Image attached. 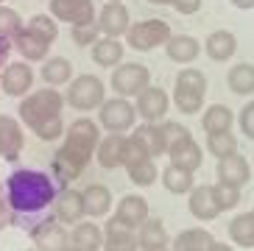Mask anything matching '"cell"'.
Segmentation results:
<instances>
[{
  "label": "cell",
  "instance_id": "6da1fadb",
  "mask_svg": "<svg viewBox=\"0 0 254 251\" xmlns=\"http://www.w3.org/2000/svg\"><path fill=\"white\" fill-rule=\"evenodd\" d=\"M8 201L14 207V215H37L45 207H51L56 198L53 179L42 170L20 168L6 179Z\"/></svg>",
  "mask_w": 254,
  "mask_h": 251
},
{
  "label": "cell",
  "instance_id": "7a4b0ae2",
  "mask_svg": "<svg viewBox=\"0 0 254 251\" xmlns=\"http://www.w3.org/2000/svg\"><path fill=\"white\" fill-rule=\"evenodd\" d=\"M204 95H207V75L195 67H185L176 75V87H173V104L179 106L185 115L204 112Z\"/></svg>",
  "mask_w": 254,
  "mask_h": 251
},
{
  "label": "cell",
  "instance_id": "3957f363",
  "mask_svg": "<svg viewBox=\"0 0 254 251\" xmlns=\"http://www.w3.org/2000/svg\"><path fill=\"white\" fill-rule=\"evenodd\" d=\"M62 106H64V95H62L56 87H48V89H37L20 101V120H23L28 128L39 126L42 120L48 118H56L62 115Z\"/></svg>",
  "mask_w": 254,
  "mask_h": 251
},
{
  "label": "cell",
  "instance_id": "277c9868",
  "mask_svg": "<svg viewBox=\"0 0 254 251\" xmlns=\"http://www.w3.org/2000/svg\"><path fill=\"white\" fill-rule=\"evenodd\" d=\"M106 89H104V81L92 73H84V75H75V81H70L67 87V101L75 112H92L106 101Z\"/></svg>",
  "mask_w": 254,
  "mask_h": 251
},
{
  "label": "cell",
  "instance_id": "5b68a950",
  "mask_svg": "<svg viewBox=\"0 0 254 251\" xmlns=\"http://www.w3.org/2000/svg\"><path fill=\"white\" fill-rule=\"evenodd\" d=\"M92 156H95L92 151L78 148V145L64 140V145L53 154V176H56V182H59V185H67V182L78 179L84 173V168L90 165Z\"/></svg>",
  "mask_w": 254,
  "mask_h": 251
},
{
  "label": "cell",
  "instance_id": "8992f818",
  "mask_svg": "<svg viewBox=\"0 0 254 251\" xmlns=\"http://www.w3.org/2000/svg\"><path fill=\"white\" fill-rule=\"evenodd\" d=\"M171 22L159 20H142V22H131V28L126 31V42L134 48V51H154L159 45H165L171 39Z\"/></svg>",
  "mask_w": 254,
  "mask_h": 251
},
{
  "label": "cell",
  "instance_id": "52a82bcc",
  "mask_svg": "<svg viewBox=\"0 0 254 251\" xmlns=\"http://www.w3.org/2000/svg\"><path fill=\"white\" fill-rule=\"evenodd\" d=\"M137 120V106L128 98H109L101 104V126L109 134H126L134 128Z\"/></svg>",
  "mask_w": 254,
  "mask_h": 251
},
{
  "label": "cell",
  "instance_id": "ba28073f",
  "mask_svg": "<svg viewBox=\"0 0 254 251\" xmlns=\"http://www.w3.org/2000/svg\"><path fill=\"white\" fill-rule=\"evenodd\" d=\"M145 87H151V70L145 64L128 62V64L112 67V89L120 98H137Z\"/></svg>",
  "mask_w": 254,
  "mask_h": 251
},
{
  "label": "cell",
  "instance_id": "9c48e42d",
  "mask_svg": "<svg viewBox=\"0 0 254 251\" xmlns=\"http://www.w3.org/2000/svg\"><path fill=\"white\" fill-rule=\"evenodd\" d=\"M31 240L37 251H70V232L56 218H45L31 229Z\"/></svg>",
  "mask_w": 254,
  "mask_h": 251
},
{
  "label": "cell",
  "instance_id": "30bf717a",
  "mask_svg": "<svg viewBox=\"0 0 254 251\" xmlns=\"http://www.w3.org/2000/svg\"><path fill=\"white\" fill-rule=\"evenodd\" d=\"M34 87V70L28 62H8L0 70V89L8 98H25Z\"/></svg>",
  "mask_w": 254,
  "mask_h": 251
},
{
  "label": "cell",
  "instance_id": "8fae6325",
  "mask_svg": "<svg viewBox=\"0 0 254 251\" xmlns=\"http://www.w3.org/2000/svg\"><path fill=\"white\" fill-rule=\"evenodd\" d=\"M53 218L56 221H62L64 226L67 223H78L87 218V204H84V192L78 190H62L56 192V198H53Z\"/></svg>",
  "mask_w": 254,
  "mask_h": 251
},
{
  "label": "cell",
  "instance_id": "7c38bea8",
  "mask_svg": "<svg viewBox=\"0 0 254 251\" xmlns=\"http://www.w3.org/2000/svg\"><path fill=\"white\" fill-rule=\"evenodd\" d=\"M134 106H137V115L145 123H159V120H165V112L171 106V98H168V92L162 87H145L137 95Z\"/></svg>",
  "mask_w": 254,
  "mask_h": 251
},
{
  "label": "cell",
  "instance_id": "4fadbf2b",
  "mask_svg": "<svg viewBox=\"0 0 254 251\" xmlns=\"http://www.w3.org/2000/svg\"><path fill=\"white\" fill-rule=\"evenodd\" d=\"M95 22H98V31L104 37L120 39V37H126V31L131 28V14H128V8L123 3H106Z\"/></svg>",
  "mask_w": 254,
  "mask_h": 251
},
{
  "label": "cell",
  "instance_id": "5bb4252c",
  "mask_svg": "<svg viewBox=\"0 0 254 251\" xmlns=\"http://www.w3.org/2000/svg\"><path fill=\"white\" fill-rule=\"evenodd\" d=\"M51 14L62 22H70V25L98 20L92 0H51Z\"/></svg>",
  "mask_w": 254,
  "mask_h": 251
},
{
  "label": "cell",
  "instance_id": "9a60e30c",
  "mask_svg": "<svg viewBox=\"0 0 254 251\" xmlns=\"http://www.w3.org/2000/svg\"><path fill=\"white\" fill-rule=\"evenodd\" d=\"M23 145H25V134L20 120L0 115V156L6 162H17L20 154H23Z\"/></svg>",
  "mask_w": 254,
  "mask_h": 251
},
{
  "label": "cell",
  "instance_id": "2e32d148",
  "mask_svg": "<svg viewBox=\"0 0 254 251\" xmlns=\"http://www.w3.org/2000/svg\"><path fill=\"white\" fill-rule=\"evenodd\" d=\"M187 207H190V215H193L195 221H215L221 209H218V201H215V192L209 185H198L193 190L187 192Z\"/></svg>",
  "mask_w": 254,
  "mask_h": 251
},
{
  "label": "cell",
  "instance_id": "e0dca14e",
  "mask_svg": "<svg viewBox=\"0 0 254 251\" xmlns=\"http://www.w3.org/2000/svg\"><path fill=\"white\" fill-rule=\"evenodd\" d=\"M95 159L106 170L120 168L126 162V134H106L95 148Z\"/></svg>",
  "mask_w": 254,
  "mask_h": 251
},
{
  "label": "cell",
  "instance_id": "ac0fdd59",
  "mask_svg": "<svg viewBox=\"0 0 254 251\" xmlns=\"http://www.w3.org/2000/svg\"><path fill=\"white\" fill-rule=\"evenodd\" d=\"M140 240H137V229H128L118 218L104 226V251H137Z\"/></svg>",
  "mask_w": 254,
  "mask_h": 251
},
{
  "label": "cell",
  "instance_id": "d6986e66",
  "mask_svg": "<svg viewBox=\"0 0 254 251\" xmlns=\"http://www.w3.org/2000/svg\"><path fill=\"white\" fill-rule=\"evenodd\" d=\"M168 156H171V165H179V168L185 170H198L204 162V154H201V145L193 140V134H185L179 142H173L171 151H168Z\"/></svg>",
  "mask_w": 254,
  "mask_h": 251
},
{
  "label": "cell",
  "instance_id": "ffe728a7",
  "mask_svg": "<svg viewBox=\"0 0 254 251\" xmlns=\"http://www.w3.org/2000/svg\"><path fill=\"white\" fill-rule=\"evenodd\" d=\"M218 182H229V185H249L252 182V165H249L246 156H240L238 151L232 156L218 159Z\"/></svg>",
  "mask_w": 254,
  "mask_h": 251
},
{
  "label": "cell",
  "instance_id": "44dd1931",
  "mask_svg": "<svg viewBox=\"0 0 254 251\" xmlns=\"http://www.w3.org/2000/svg\"><path fill=\"white\" fill-rule=\"evenodd\" d=\"M115 218L128 229H140L142 223L148 221V201L142 195H123L118 209H115Z\"/></svg>",
  "mask_w": 254,
  "mask_h": 251
},
{
  "label": "cell",
  "instance_id": "7402d4cb",
  "mask_svg": "<svg viewBox=\"0 0 254 251\" xmlns=\"http://www.w3.org/2000/svg\"><path fill=\"white\" fill-rule=\"evenodd\" d=\"M70 246L75 251H104V229L92 221H78L70 232Z\"/></svg>",
  "mask_w": 254,
  "mask_h": 251
},
{
  "label": "cell",
  "instance_id": "603a6c76",
  "mask_svg": "<svg viewBox=\"0 0 254 251\" xmlns=\"http://www.w3.org/2000/svg\"><path fill=\"white\" fill-rule=\"evenodd\" d=\"M64 140L73 142V145L78 148H87V151H92L95 154V148H98V123L90 118H78L73 120V123L67 126V131H64Z\"/></svg>",
  "mask_w": 254,
  "mask_h": 251
},
{
  "label": "cell",
  "instance_id": "cb8c5ba5",
  "mask_svg": "<svg viewBox=\"0 0 254 251\" xmlns=\"http://www.w3.org/2000/svg\"><path fill=\"white\" fill-rule=\"evenodd\" d=\"M11 42H14V51L23 56V62H45L48 51H51V45L45 39H39L37 34H31L28 28H23Z\"/></svg>",
  "mask_w": 254,
  "mask_h": 251
},
{
  "label": "cell",
  "instance_id": "d4e9b609",
  "mask_svg": "<svg viewBox=\"0 0 254 251\" xmlns=\"http://www.w3.org/2000/svg\"><path fill=\"white\" fill-rule=\"evenodd\" d=\"M204 51H207V56L212 62H229L232 56H235V51H238V39H235V34L232 31H212L207 37V42H204Z\"/></svg>",
  "mask_w": 254,
  "mask_h": 251
},
{
  "label": "cell",
  "instance_id": "484cf974",
  "mask_svg": "<svg viewBox=\"0 0 254 251\" xmlns=\"http://www.w3.org/2000/svg\"><path fill=\"white\" fill-rule=\"evenodd\" d=\"M212 246H215V237L207 229H201V226H193V229L179 232L171 249L173 251H212Z\"/></svg>",
  "mask_w": 254,
  "mask_h": 251
},
{
  "label": "cell",
  "instance_id": "4316f807",
  "mask_svg": "<svg viewBox=\"0 0 254 251\" xmlns=\"http://www.w3.org/2000/svg\"><path fill=\"white\" fill-rule=\"evenodd\" d=\"M165 51H168V59L176 62V64H187L193 62L201 51V45L195 37H187V34H179V37H171L165 42Z\"/></svg>",
  "mask_w": 254,
  "mask_h": 251
},
{
  "label": "cell",
  "instance_id": "83f0119b",
  "mask_svg": "<svg viewBox=\"0 0 254 251\" xmlns=\"http://www.w3.org/2000/svg\"><path fill=\"white\" fill-rule=\"evenodd\" d=\"M92 62L98 67H118L123 62V45L115 37H98L92 45Z\"/></svg>",
  "mask_w": 254,
  "mask_h": 251
},
{
  "label": "cell",
  "instance_id": "f1b7e54d",
  "mask_svg": "<svg viewBox=\"0 0 254 251\" xmlns=\"http://www.w3.org/2000/svg\"><path fill=\"white\" fill-rule=\"evenodd\" d=\"M159 179H162L165 190L173 192V195H185V192H190L195 187L193 170H185V168H179V165H168Z\"/></svg>",
  "mask_w": 254,
  "mask_h": 251
},
{
  "label": "cell",
  "instance_id": "f546056e",
  "mask_svg": "<svg viewBox=\"0 0 254 251\" xmlns=\"http://www.w3.org/2000/svg\"><path fill=\"white\" fill-rule=\"evenodd\" d=\"M84 192V204H87V215L90 218H104L112 209V190L104 185H90Z\"/></svg>",
  "mask_w": 254,
  "mask_h": 251
},
{
  "label": "cell",
  "instance_id": "4dcf8cb0",
  "mask_svg": "<svg viewBox=\"0 0 254 251\" xmlns=\"http://www.w3.org/2000/svg\"><path fill=\"white\" fill-rule=\"evenodd\" d=\"M232 109L224 104H212L204 109L201 115V128L207 134H221V131H232Z\"/></svg>",
  "mask_w": 254,
  "mask_h": 251
},
{
  "label": "cell",
  "instance_id": "1f68e13d",
  "mask_svg": "<svg viewBox=\"0 0 254 251\" xmlns=\"http://www.w3.org/2000/svg\"><path fill=\"white\" fill-rule=\"evenodd\" d=\"M229 237L235 246H243V249H254V209L232 218L229 223Z\"/></svg>",
  "mask_w": 254,
  "mask_h": 251
},
{
  "label": "cell",
  "instance_id": "d6a6232c",
  "mask_svg": "<svg viewBox=\"0 0 254 251\" xmlns=\"http://www.w3.org/2000/svg\"><path fill=\"white\" fill-rule=\"evenodd\" d=\"M42 78H45L48 87H62V84H67L70 78H73V64H70V59H64V56L45 59V64H42Z\"/></svg>",
  "mask_w": 254,
  "mask_h": 251
},
{
  "label": "cell",
  "instance_id": "836d02e7",
  "mask_svg": "<svg viewBox=\"0 0 254 251\" xmlns=\"http://www.w3.org/2000/svg\"><path fill=\"white\" fill-rule=\"evenodd\" d=\"M226 84H229L232 92H238V95H249L254 92V64L243 62V64H235L226 73Z\"/></svg>",
  "mask_w": 254,
  "mask_h": 251
},
{
  "label": "cell",
  "instance_id": "e575fe53",
  "mask_svg": "<svg viewBox=\"0 0 254 251\" xmlns=\"http://www.w3.org/2000/svg\"><path fill=\"white\" fill-rule=\"evenodd\" d=\"M137 240H140V249H159V246H168V232H165L162 221L148 218L137 229Z\"/></svg>",
  "mask_w": 254,
  "mask_h": 251
},
{
  "label": "cell",
  "instance_id": "d590c367",
  "mask_svg": "<svg viewBox=\"0 0 254 251\" xmlns=\"http://www.w3.org/2000/svg\"><path fill=\"white\" fill-rule=\"evenodd\" d=\"M126 173H128V179L134 182L137 187H148V185H154L159 179V168H157V162L154 159H140V162H131V165H126Z\"/></svg>",
  "mask_w": 254,
  "mask_h": 251
},
{
  "label": "cell",
  "instance_id": "8d00e7d4",
  "mask_svg": "<svg viewBox=\"0 0 254 251\" xmlns=\"http://www.w3.org/2000/svg\"><path fill=\"white\" fill-rule=\"evenodd\" d=\"M25 28L31 34H37L39 39H45L48 45H53V39L59 37V22H56V17H48V14H34L25 22Z\"/></svg>",
  "mask_w": 254,
  "mask_h": 251
},
{
  "label": "cell",
  "instance_id": "74e56055",
  "mask_svg": "<svg viewBox=\"0 0 254 251\" xmlns=\"http://www.w3.org/2000/svg\"><path fill=\"white\" fill-rule=\"evenodd\" d=\"M207 148L215 159H224V156H232L238 151V140L232 131H221V134H207Z\"/></svg>",
  "mask_w": 254,
  "mask_h": 251
},
{
  "label": "cell",
  "instance_id": "f35d334b",
  "mask_svg": "<svg viewBox=\"0 0 254 251\" xmlns=\"http://www.w3.org/2000/svg\"><path fill=\"white\" fill-rule=\"evenodd\" d=\"M212 192H215V201H218V209H221V212L235 209L240 204V187L238 185H229V182H215V185H212Z\"/></svg>",
  "mask_w": 254,
  "mask_h": 251
},
{
  "label": "cell",
  "instance_id": "ab89813d",
  "mask_svg": "<svg viewBox=\"0 0 254 251\" xmlns=\"http://www.w3.org/2000/svg\"><path fill=\"white\" fill-rule=\"evenodd\" d=\"M23 28H25V22H23V17L17 14L14 8L0 6V37L3 39H14Z\"/></svg>",
  "mask_w": 254,
  "mask_h": 251
},
{
  "label": "cell",
  "instance_id": "60d3db41",
  "mask_svg": "<svg viewBox=\"0 0 254 251\" xmlns=\"http://www.w3.org/2000/svg\"><path fill=\"white\" fill-rule=\"evenodd\" d=\"M137 134H140L142 140H145V145H148L151 156H162L168 154L165 151V142H162V131H159V123H145L140 126V128H134Z\"/></svg>",
  "mask_w": 254,
  "mask_h": 251
},
{
  "label": "cell",
  "instance_id": "b9f144b4",
  "mask_svg": "<svg viewBox=\"0 0 254 251\" xmlns=\"http://www.w3.org/2000/svg\"><path fill=\"white\" fill-rule=\"evenodd\" d=\"M31 131L37 134V137H39L42 142H53V140H59L62 134H64V123H62V115L42 120V123H39V126H34Z\"/></svg>",
  "mask_w": 254,
  "mask_h": 251
},
{
  "label": "cell",
  "instance_id": "7bdbcfd3",
  "mask_svg": "<svg viewBox=\"0 0 254 251\" xmlns=\"http://www.w3.org/2000/svg\"><path fill=\"white\" fill-rule=\"evenodd\" d=\"M98 22H81V25H73L70 28V39H73L78 48H92L98 42Z\"/></svg>",
  "mask_w": 254,
  "mask_h": 251
},
{
  "label": "cell",
  "instance_id": "ee69618b",
  "mask_svg": "<svg viewBox=\"0 0 254 251\" xmlns=\"http://www.w3.org/2000/svg\"><path fill=\"white\" fill-rule=\"evenodd\" d=\"M151 156V151H148V145H145V140H142L140 134H128L126 137V162H123V168L126 165H131V162H140V159H148ZM154 159V156H151Z\"/></svg>",
  "mask_w": 254,
  "mask_h": 251
},
{
  "label": "cell",
  "instance_id": "f6af8a7d",
  "mask_svg": "<svg viewBox=\"0 0 254 251\" xmlns=\"http://www.w3.org/2000/svg\"><path fill=\"white\" fill-rule=\"evenodd\" d=\"M159 131H162V142H165V151H171L173 142H179L185 134H190L182 123L176 120H159Z\"/></svg>",
  "mask_w": 254,
  "mask_h": 251
},
{
  "label": "cell",
  "instance_id": "bcb514c9",
  "mask_svg": "<svg viewBox=\"0 0 254 251\" xmlns=\"http://www.w3.org/2000/svg\"><path fill=\"white\" fill-rule=\"evenodd\" d=\"M14 207H11V201H8V190L6 185L0 182V226H8V223H14Z\"/></svg>",
  "mask_w": 254,
  "mask_h": 251
},
{
  "label": "cell",
  "instance_id": "7dc6e473",
  "mask_svg": "<svg viewBox=\"0 0 254 251\" xmlns=\"http://www.w3.org/2000/svg\"><path fill=\"white\" fill-rule=\"evenodd\" d=\"M238 123H240V131L246 134L249 140H254V101H252V104H246L243 109H240Z\"/></svg>",
  "mask_w": 254,
  "mask_h": 251
},
{
  "label": "cell",
  "instance_id": "c3c4849f",
  "mask_svg": "<svg viewBox=\"0 0 254 251\" xmlns=\"http://www.w3.org/2000/svg\"><path fill=\"white\" fill-rule=\"evenodd\" d=\"M173 8L179 14H195L201 8V0H173Z\"/></svg>",
  "mask_w": 254,
  "mask_h": 251
},
{
  "label": "cell",
  "instance_id": "681fc988",
  "mask_svg": "<svg viewBox=\"0 0 254 251\" xmlns=\"http://www.w3.org/2000/svg\"><path fill=\"white\" fill-rule=\"evenodd\" d=\"M11 48H14V42H11V39L0 37V70L8 64V53H11Z\"/></svg>",
  "mask_w": 254,
  "mask_h": 251
},
{
  "label": "cell",
  "instance_id": "f907efd6",
  "mask_svg": "<svg viewBox=\"0 0 254 251\" xmlns=\"http://www.w3.org/2000/svg\"><path fill=\"white\" fill-rule=\"evenodd\" d=\"M232 6H235V8H243V11H249V8H254V0H232Z\"/></svg>",
  "mask_w": 254,
  "mask_h": 251
},
{
  "label": "cell",
  "instance_id": "816d5d0a",
  "mask_svg": "<svg viewBox=\"0 0 254 251\" xmlns=\"http://www.w3.org/2000/svg\"><path fill=\"white\" fill-rule=\"evenodd\" d=\"M212 251H235L232 246H226V243H218L215 240V246H212Z\"/></svg>",
  "mask_w": 254,
  "mask_h": 251
},
{
  "label": "cell",
  "instance_id": "f5cc1de1",
  "mask_svg": "<svg viewBox=\"0 0 254 251\" xmlns=\"http://www.w3.org/2000/svg\"><path fill=\"white\" fill-rule=\"evenodd\" d=\"M148 3H154V6H173V0H148Z\"/></svg>",
  "mask_w": 254,
  "mask_h": 251
},
{
  "label": "cell",
  "instance_id": "db71d44e",
  "mask_svg": "<svg viewBox=\"0 0 254 251\" xmlns=\"http://www.w3.org/2000/svg\"><path fill=\"white\" fill-rule=\"evenodd\" d=\"M148 251H173V249H168V246H159V249H148Z\"/></svg>",
  "mask_w": 254,
  "mask_h": 251
},
{
  "label": "cell",
  "instance_id": "11a10c76",
  "mask_svg": "<svg viewBox=\"0 0 254 251\" xmlns=\"http://www.w3.org/2000/svg\"><path fill=\"white\" fill-rule=\"evenodd\" d=\"M109 3H123V0H109Z\"/></svg>",
  "mask_w": 254,
  "mask_h": 251
},
{
  "label": "cell",
  "instance_id": "9f6ffc18",
  "mask_svg": "<svg viewBox=\"0 0 254 251\" xmlns=\"http://www.w3.org/2000/svg\"><path fill=\"white\" fill-rule=\"evenodd\" d=\"M137 251H148V249H137Z\"/></svg>",
  "mask_w": 254,
  "mask_h": 251
},
{
  "label": "cell",
  "instance_id": "6f0895ef",
  "mask_svg": "<svg viewBox=\"0 0 254 251\" xmlns=\"http://www.w3.org/2000/svg\"><path fill=\"white\" fill-rule=\"evenodd\" d=\"M25 251H37V249H25Z\"/></svg>",
  "mask_w": 254,
  "mask_h": 251
},
{
  "label": "cell",
  "instance_id": "680465c9",
  "mask_svg": "<svg viewBox=\"0 0 254 251\" xmlns=\"http://www.w3.org/2000/svg\"><path fill=\"white\" fill-rule=\"evenodd\" d=\"M70 251H75V249H70Z\"/></svg>",
  "mask_w": 254,
  "mask_h": 251
},
{
  "label": "cell",
  "instance_id": "91938a15",
  "mask_svg": "<svg viewBox=\"0 0 254 251\" xmlns=\"http://www.w3.org/2000/svg\"><path fill=\"white\" fill-rule=\"evenodd\" d=\"M0 3H3V0H0Z\"/></svg>",
  "mask_w": 254,
  "mask_h": 251
},
{
  "label": "cell",
  "instance_id": "94428289",
  "mask_svg": "<svg viewBox=\"0 0 254 251\" xmlns=\"http://www.w3.org/2000/svg\"><path fill=\"white\" fill-rule=\"evenodd\" d=\"M0 229H3V226H0Z\"/></svg>",
  "mask_w": 254,
  "mask_h": 251
}]
</instances>
